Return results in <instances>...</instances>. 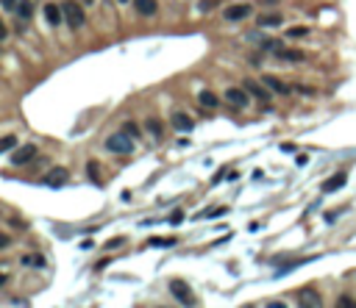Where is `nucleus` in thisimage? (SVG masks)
Wrapping results in <instances>:
<instances>
[{
	"instance_id": "12",
	"label": "nucleus",
	"mask_w": 356,
	"mask_h": 308,
	"mask_svg": "<svg viewBox=\"0 0 356 308\" xmlns=\"http://www.w3.org/2000/svg\"><path fill=\"white\" fill-rule=\"evenodd\" d=\"M134 9L139 11L142 17H153L159 11V3L156 0H134Z\"/></svg>"
},
{
	"instance_id": "26",
	"label": "nucleus",
	"mask_w": 356,
	"mask_h": 308,
	"mask_svg": "<svg viewBox=\"0 0 356 308\" xmlns=\"http://www.w3.org/2000/svg\"><path fill=\"white\" fill-rule=\"evenodd\" d=\"M337 305H342V308H356V300H351V297H345V294H342V297L337 300Z\"/></svg>"
},
{
	"instance_id": "16",
	"label": "nucleus",
	"mask_w": 356,
	"mask_h": 308,
	"mask_svg": "<svg viewBox=\"0 0 356 308\" xmlns=\"http://www.w3.org/2000/svg\"><path fill=\"white\" fill-rule=\"evenodd\" d=\"M276 56H278V58H284V61H304V58H306L301 50H287V47L276 50Z\"/></svg>"
},
{
	"instance_id": "22",
	"label": "nucleus",
	"mask_w": 356,
	"mask_h": 308,
	"mask_svg": "<svg viewBox=\"0 0 356 308\" xmlns=\"http://www.w3.org/2000/svg\"><path fill=\"white\" fill-rule=\"evenodd\" d=\"M22 264L25 266H45V258L42 256H22Z\"/></svg>"
},
{
	"instance_id": "1",
	"label": "nucleus",
	"mask_w": 356,
	"mask_h": 308,
	"mask_svg": "<svg viewBox=\"0 0 356 308\" xmlns=\"http://www.w3.org/2000/svg\"><path fill=\"white\" fill-rule=\"evenodd\" d=\"M62 9H64V20H67V25L70 28H84L86 25V14H84V9H81V3H75V0H67V3H62Z\"/></svg>"
},
{
	"instance_id": "25",
	"label": "nucleus",
	"mask_w": 356,
	"mask_h": 308,
	"mask_svg": "<svg viewBox=\"0 0 356 308\" xmlns=\"http://www.w3.org/2000/svg\"><path fill=\"white\" fill-rule=\"evenodd\" d=\"M217 6V0H200L198 3V11H212Z\"/></svg>"
},
{
	"instance_id": "31",
	"label": "nucleus",
	"mask_w": 356,
	"mask_h": 308,
	"mask_svg": "<svg viewBox=\"0 0 356 308\" xmlns=\"http://www.w3.org/2000/svg\"><path fill=\"white\" fill-rule=\"evenodd\" d=\"M181 220H184V214H181V211H173V214H170V222H173V225H178Z\"/></svg>"
},
{
	"instance_id": "9",
	"label": "nucleus",
	"mask_w": 356,
	"mask_h": 308,
	"mask_svg": "<svg viewBox=\"0 0 356 308\" xmlns=\"http://www.w3.org/2000/svg\"><path fill=\"white\" fill-rule=\"evenodd\" d=\"M173 128H175L178 133H189V131L195 128V120H192L189 114H181V111H175V114H173Z\"/></svg>"
},
{
	"instance_id": "32",
	"label": "nucleus",
	"mask_w": 356,
	"mask_h": 308,
	"mask_svg": "<svg viewBox=\"0 0 356 308\" xmlns=\"http://www.w3.org/2000/svg\"><path fill=\"white\" fill-rule=\"evenodd\" d=\"M281 150H284V153H295L298 147H295V145H289V142H284V145H281Z\"/></svg>"
},
{
	"instance_id": "10",
	"label": "nucleus",
	"mask_w": 356,
	"mask_h": 308,
	"mask_svg": "<svg viewBox=\"0 0 356 308\" xmlns=\"http://www.w3.org/2000/svg\"><path fill=\"white\" fill-rule=\"evenodd\" d=\"M62 17H64V9H62V3H47L45 6V20L47 22H50V25L53 28H56V25H62Z\"/></svg>"
},
{
	"instance_id": "20",
	"label": "nucleus",
	"mask_w": 356,
	"mask_h": 308,
	"mask_svg": "<svg viewBox=\"0 0 356 308\" xmlns=\"http://www.w3.org/2000/svg\"><path fill=\"white\" fill-rule=\"evenodd\" d=\"M145 128H147V131H151L153 136H156V139H162V136H164V125H162L159 120H153V117L145 122Z\"/></svg>"
},
{
	"instance_id": "13",
	"label": "nucleus",
	"mask_w": 356,
	"mask_h": 308,
	"mask_svg": "<svg viewBox=\"0 0 356 308\" xmlns=\"http://www.w3.org/2000/svg\"><path fill=\"white\" fill-rule=\"evenodd\" d=\"M198 106H203V109H217V106H220V97H217L215 92H209V89H203V92L198 94Z\"/></svg>"
},
{
	"instance_id": "6",
	"label": "nucleus",
	"mask_w": 356,
	"mask_h": 308,
	"mask_svg": "<svg viewBox=\"0 0 356 308\" xmlns=\"http://www.w3.org/2000/svg\"><path fill=\"white\" fill-rule=\"evenodd\" d=\"M34 158H37V147H34V145H22L20 150H14V153H11V164H14V167L31 164Z\"/></svg>"
},
{
	"instance_id": "23",
	"label": "nucleus",
	"mask_w": 356,
	"mask_h": 308,
	"mask_svg": "<svg viewBox=\"0 0 356 308\" xmlns=\"http://www.w3.org/2000/svg\"><path fill=\"white\" fill-rule=\"evenodd\" d=\"M123 131L131 136V139H139V125H134V122H123Z\"/></svg>"
},
{
	"instance_id": "19",
	"label": "nucleus",
	"mask_w": 356,
	"mask_h": 308,
	"mask_svg": "<svg viewBox=\"0 0 356 308\" xmlns=\"http://www.w3.org/2000/svg\"><path fill=\"white\" fill-rule=\"evenodd\" d=\"M86 175L92 178L95 186H103V181H100V169H98V161H89V164H86Z\"/></svg>"
},
{
	"instance_id": "28",
	"label": "nucleus",
	"mask_w": 356,
	"mask_h": 308,
	"mask_svg": "<svg viewBox=\"0 0 356 308\" xmlns=\"http://www.w3.org/2000/svg\"><path fill=\"white\" fill-rule=\"evenodd\" d=\"M309 28H289V37H306Z\"/></svg>"
},
{
	"instance_id": "29",
	"label": "nucleus",
	"mask_w": 356,
	"mask_h": 308,
	"mask_svg": "<svg viewBox=\"0 0 356 308\" xmlns=\"http://www.w3.org/2000/svg\"><path fill=\"white\" fill-rule=\"evenodd\" d=\"M225 211H228V209H225V206H220V209H212V211H206L203 217H220V214H225Z\"/></svg>"
},
{
	"instance_id": "3",
	"label": "nucleus",
	"mask_w": 356,
	"mask_h": 308,
	"mask_svg": "<svg viewBox=\"0 0 356 308\" xmlns=\"http://www.w3.org/2000/svg\"><path fill=\"white\" fill-rule=\"evenodd\" d=\"M170 292H173V297L178 300V303H184V305H195V303H198V297H195L192 289L187 286V281H170Z\"/></svg>"
},
{
	"instance_id": "33",
	"label": "nucleus",
	"mask_w": 356,
	"mask_h": 308,
	"mask_svg": "<svg viewBox=\"0 0 356 308\" xmlns=\"http://www.w3.org/2000/svg\"><path fill=\"white\" fill-rule=\"evenodd\" d=\"M9 245H11V236L3 233V236H0V247H9Z\"/></svg>"
},
{
	"instance_id": "8",
	"label": "nucleus",
	"mask_w": 356,
	"mask_h": 308,
	"mask_svg": "<svg viewBox=\"0 0 356 308\" xmlns=\"http://www.w3.org/2000/svg\"><path fill=\"white\" fill-rule=\"evenodd\" d=\"M242 86H245L248 94H253L256 100H267V97H270V89H267L264 84H256L253 78H245V81H242Z\"/></svg>"
},
{
	"instance_id": "21",
	"label": "nucleus",
	"mask_w": 356,
	"mask_h": 308,
	"mask_svg": "<svg viewBox=\"0 0 356 308\" xmlns=\"http://www.w3.org/2000/svg\"><path fill=\"white\" fill-rule=\"evenodd\" d=\"M270 25H281V17L278 14H262L259 17V28H270Z\"/></svg>"
},
{
	"instance_id": "4",
	"label": "nucleus",
	"mask_w": 356,
	"mask_h": 308,
	"mask_svg": "<svg viewBox=\"0 0 356 308\" xmlns=\"http://www.w3.org/2000/svg\"><path fill=\"white\" fill-rule=\"evenodd\" d=\"M70 181V169L67 167H53L42 175V186H50V189H58Z\"/></svg>"
},
{
	"instance_id": "2",
	"label": "nucleus",
	"mask_w": 356,
	"mask_h": 308,
	"mask_svg": "<svg viewBox=\"0 0 356 308\" xmlns=\"http://www.w3.org/2000/svg\"><path fill=\"white\" fill-rule=\"evenodd\" d=\"M106 150L117 153V156H128V153L134 150V139L126 131H123V133H111L109 139H106Z\"/></svg>"
},
{
	"instance_id": "17",
	"label": "nucleus",
	"mask_w": 356,
	"mask_h": 308,
	"mask_svg": "<svg viewBox=\"0 0 356 308\" xmlns=\"http://www.w3.org/2000/svg\"><path fill=\"white\" fill-rule=\"evenodd\" d=\"M342 183H345V173H340V175L329 178V181L323 183V192H337V189H342Z\"/></svg>"
},
{
	"instance_id": "34",
	"label": "nucleus",
	"mask_w": 356,
	"mask_h": 308,
	"mask_svg": "<svg viewBox=\"0 0 356 308\" xmlns=\"http://www.w3.org/2000/svg\"><path fill=\"white\" fill-rule=\"evenodd\" d=\"M120 3H126V0H120Z\"/></svg>"
},
{
	"instance_id": "14",
	"label": "nucleus",
	"mask_w": 356,
	"mask_h": 308,
	"mask_svg": "<svg viewBox=\"0 0 356 308\" xmlns=\"http://www.w3.org/2000/svg\"><path fill=\"white\" fill-rule=\"evenodd\" d=\"M298 303L301 305H323V300L317 297V292H314V289H304V292L298 294Z\"/></svg>"
},
{
	"instance_id": "30",
	"label": "nucleus",
	"mask_w": 356,
	"mask_h": 308,
	"mask_svg": "<svg viewBox=\"0 0 356 308\" xmlns=\"http://www.w3.org/2000/svg\"><path fill=\"white\" fill-rule=\"evenodd\" d=\"M17 3H20V0H3V9H6V11H14Z\"/></svg>"
},
{
	"instance_id": "27",
	"label": "nucleus",
	"mask_w": 356,
	"mask_h": 308,
	"mask_svg": "<svg viewBox=\"0 0 356 308\" xmlns=\"http://www.w3.org/2000/svg\"><path fill=\"white\" fill-rule=\"evenodd\" d=\"M120 245H126V239H123V236H120V239H109V242H106V250H111V247H120Z\"/></svg>"
},
{
	"instance_id": "15",
	"label": "nucleus",
	"mask_w": 356,
	"mask_h": 308,
	"mask_svg": "<svg viewBox=\"0 0 356 308\" xmlns=\"http://www.w3.org/2000/svg\"><path fill=\"white\" fill-rule=\"evenodd\" d=\"M14 11H17V17H20L22 22H28V20H31V14H34V3H31V0H20Z\"/></svg>"
},
{
	"instance_id": "24",
	"label": "nucleus",
	"mask_w": 356,
	"mask_h": 308,
	"mask_svg": "<svg viewBox=\"0 0 356 308\" xmlns=\"http://www.w3.org/2000/svg\"><path fill=\"white\" fill-rule=\"evenodd\" d=\"M14 147H17V136H6V139H3V147H0V150L9 153V150H14Z\"/></svg>"
},
{
	"instance_id": "7",
	"label": "nucleus",
	"mask_w": 356,
	"mask_h": 308,
	"mask_svg": "<svg viewBox=\"0 0 356 308\" xmlns=\"http://www.w3.org/2000/svg\"><path fill=\"white\" fill-rule=\"evenodd\" d=\"M223 97L228 100L234 109H245V106L251 103V97H248V89H245V86H242V89H225Z\"/></svg>"
},
{
	"instance_id": "11",
	"label": "nucleus",
	"mask_w": 356,
	"mask_h": 308,
	"mask_svg": "<svg viewBox=\"0 0 356 308\" xmlns=\"http://www.w3.org/2000/svg\"><path fill=\"white\" fill-rule=\"evenodd\" d=\"M262 84H264L267 89H270L273 94H289V92H292V86H289V84H284V81H278V78H273V75H264V81H262Z\"/></svg>"
},
{
	"instance_id": "5",
	"label": "nucleus",
	"mask_w": 356,
	"mask_h": 308,
	"mask_svg": "<svg viewBox=\"0 0 356 308\" xmlns=\"http://www.w3.org/2000/svg\"><path fill=\"white\" fill-rule=\"evenodd\" d=\"M253 14V6L248 3H236V6H228V9L223 11V17L228 22H236V20H248V17Z\"/></svg>"
},
{
	"instance_id": "18",
	"label": "nucleus",
	"mask_w": 356,
	"mask_h": 308,
	"mask_svg": "<svg viewBox=\"0 0 356 308\" xmlns=\"http://www.w3.org/2000/svg\"><path fill=\"white\" fill-rule=\"evenodd\" d=\"M147 247H175V239L173 236H153V239H147Z\"/></svg>"
}]
</instances>
